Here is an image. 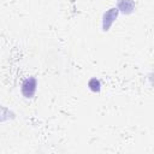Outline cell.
Returning a JSON list of instances; mask_svg holds the SVG:
<instances>
[{
    "mask_svg": "<svg viewBox=\"0 0 154 154\" xmlns=\"http://www.w3.org/2000/svg\"><path fill=\"white\" fill-rule=\"evenodd\" d=\"M134 7H135V4L132 0H119L118 1V8L124 13L132 12Z\"/></svg>",
    "mask_w": 154,
    "mask_h": 154,
    "instance_id": "cell-3",
    "label": "cell"
},
{
    "mask_svg": "<svg viewBox=\"0 0 154 154\" xmlns=\"http://www.w3.org/2000/svg\"><path fill=\"white\" fill-rule=\"evenodd\" d=\"M89 88L94 91H99L100 90V82L96 78H93L89 81Z\"/></svg>",
    "mask_w": 154,
    "mask_h": 154,
    "instance_id": "cell-4",
    "label": "cell"
},
{
    "mask_svg": "<svg viewBox=\"0 0 154 154\" xmlns=\"http://www.w3.org/2000/svg\"><path fill=\"white\" fill-rule=\"evenodd\" d=\"M36 91V79L32 77L26 78L22 84V93L25 97H31Z\"/></svg>",
    "mask_w": 154,
    "mask_h": 154,
    "instance_id": "cell-1",
    "label": "cell"
},
{
    "mask_svg": "<svg viewBox=\"0 0 154 154\" xmlns=\"http://www.w3.org/2000/svg\"><path fill=\"white\" fill-rule=\"evenodd\" d=\"M118 16V8H111L103 14V22H102V28L103 30H108V28L112 25V23L116 20Z\"/></svg>",
    "mask_w": 154,
    "mask_h": 154,
    "instance_id": "cell-2",
    "label": "cell"
}]
</instances>
